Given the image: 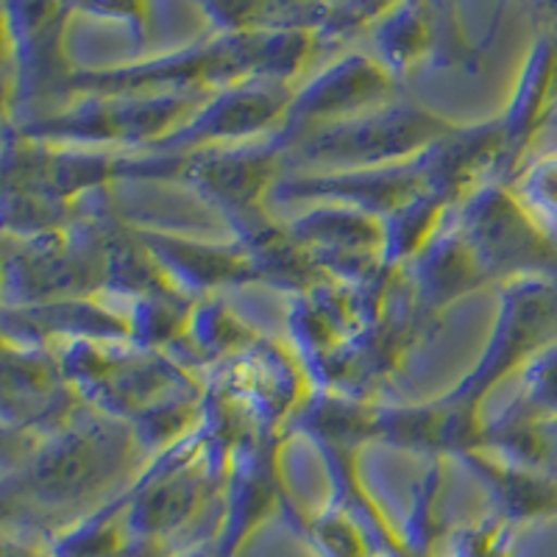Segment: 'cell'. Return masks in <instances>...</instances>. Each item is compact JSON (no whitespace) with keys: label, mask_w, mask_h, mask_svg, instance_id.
I'll return each instance as SVG.
<instances>
[{"label":"cell","mask_w":557,"mask_h":557,"mask_svg":"<svg viewBox=\"0 0 557 557\" xmlns=\"http://www.w3.org/2000/svg\"><path fill=\"white\" fill-rule=\"evenodd\" d=\"M530 399L539 410L557 416V343L539 355L530 371Z\"/></svg>","instance_id":"obj_1"},{"label":"cell","mask_w":557,"mask_h":557,"mask_svg":"<svg viewBox=\"0 0 557 557\" xmlns=\"http://www.w3.org/2000/svg\"><path fill=\"white\" fill-rule=\"evenodd\" d=\"M527 193H530L535 207L544 209L546 215L557 218V157L546 159L544 165L532 171L530 182H527Z\"/></svg>","instance_id":"obj_2"},{"label":"cell","mask_w":557,"mask_h":557,"mask_svg":"<svg viewBox=\"0 0 557 557\" xmlns=\"http://www.w3.org/2000/svg\"><path fill=\"white\" fill-rule=\"evenodd\" d=\"M187 557H215V555H209V552H196V555H187Z\"/></svg>","instance_id":"obj_3"}]
</instances>
